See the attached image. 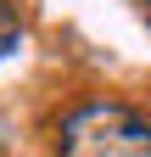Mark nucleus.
Wrapping results in <instances>:
<instances>
[{"instance_id":"nucleus-1","label":"nucleus","mask_w":151,"mask_h":157,"mask_svg":"<svg viewBox=\"0 0 151 157\" xmlns=\"http://www.w3.org/2000/svg\"><path fill=\"white\" fill-rule=\"evenodd\" d=\"M62 157H151V118L123 101H84L62 118Z\"/></svg>"},{"instance_id":"nucleus-2","label":"nucleus","mask_w":151,"mask_h":157,"mask_svg":"<svg viewBox=\"0 0 151 157\" xmlns=\"http://www.w3.org/2000/svg\"><path fill=\"white\" fill-rule=\"evenodd\" d=\"M17 39H23V17H17L11 0H0V56H11Z\"/></svg>"},{"instance_id":"nucleus-3","label":"nucleus","mask_w":151,"mask_h":157,"mask_svg":"<svg viewBox=\"0 0 151 157\" xmlns=\"http://www.w3.org/2000/svg\"><path fill=\"white\" fill-rule=\"evenodd\" d=\"M11 151V129H6V118H0V157Z\"/></svg>"},{"instance_id":"nucleus-4","label":"nucleus","mask_w":151,"mask_h":157,"mask_svg":"<svg viewBox=\"0 0 151 157\" xmlns=\"http://www.w3.org/2000/svg\"><path fill=\"white\" fill-rule=\"evenodd\" d=\"M145 17H151V0H145Z\"/></svg>"}]
</instances>
